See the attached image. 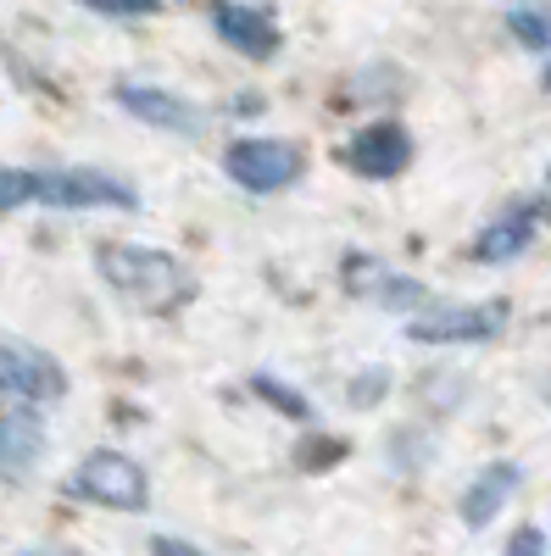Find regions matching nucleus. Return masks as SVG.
<instances>
[{
    "label": "nucleus",
    "mask_w": 551,
    "mask_h": 556,
    "mask_svg": "<svg viewBox=\"0 0 551 556\" xmlns=\"http://www.w3.org/2000/svg\"><path fill=\"white\" fill-rule=\"evenodd\" d=\"M396 390V374H390V367L385 362H367V367H356V374L346 379V406H356V412H374L385 395Z\"/></svg>",
    "instance_id": "16"
},
{
    "label": "nucleus",
    "mask_w": 551,
    "mask_h": 556,
    "mask_svg": "<svg viewBox=\"0 0 551 556\" xmlns=\"http://www.w3.org/2000/svg\"><path fill=\"white\" fill-rule=\"evenodd\" d=\"M228 112H235V117H262L267 112V96H262V89H240V96L228 101Z\"/></svg>",
    "instance_id": "21"
},
{
    "label": "nucleus",
    "mask_w": 551,
    "mask_h": 556,
    "mask_svg": "<svg viewBox=\"0 0 551 556\" xmlns=\"http://www.w3.org/2000/svg\"><path fill=\"white\" fill-rule=\"evenodd\" d=\"M540 401H546V406H551V374H546V379H540Z\"/></svg>",
    "instance_id": "23"
},
{
    "label": "nucleus",
    "mask_w": 551,
    "mask_h": 556,
    "mask_svg": "<svg viewBox=\"0 0 551 556\" xmlns=\"http://www.w3.org/2000/svg\"><path fill=\"white\" fill-rule=\"evenodd\" d=\"M34 206L51 212H140V184L107 167H34Z\"/></svg>",
    "instance_id": "5"
},
{
    "label": "nucleus",
    "mask_w": 551,
    "mask_h": 556,
    "mask_svg": "<svg viewBox=\"0 0 551 556\" xmlns=\"http://www.w3.org/2000/svg\"><path fill=\"white\" fill-rule=\"evenodd\" d=\"M162 7H167V0H162Z\"/></svg>",
    "instance_id": "26"
},
{
    "label": "nucleus",
    "mask_w": 551,
    "mask_h": 556,
    "mask_svg": "<svg viewBox=\"0 0 551 556\" xmlns=\"http://www.w3.org/2000/svg\"><path fill=\"white\" fill-rule=\"evenodd\" d=\"M112 106H123L134 123H146L156 134H173V139H201L206 123H212L201 101L178 96V89H162V84H140V78H117Z\"/></svg>",
    "instance_id": "8"
},
{
    "label": "nucleus",
    "mask_w": 551,
    "mask_h": 556,
    "mask_svg": "<svg viewBox=\"0 0 551 556\" xmlns=\"http://www.w3.org/2000/svg\"><path fill=\"white\" fill-rule=\"evenodd\" d=\"M508 551H513V556H524V551H551V534L535 529V523H524V529L508 534Z\"/></svg>",
    "instance_id": "20"
},
{
    "label": "nucleus",
    "mask_w": 551,
    "mask_h": 556,
    "mask_svg": "<svg viewBox=\"0 0 551 556\" xmlns=\"http://www.w3.org/2000/svg\"><path fill=\"white\" fill-rule=\"evenodd\" d=\"M0 395L7 401H34V406H57L67 401V367L45 345L28 340H0Z\"/></svg>",
    "instance_id": "10"
},
{
    "label": "nucleus",
    "mask_w": 551,
    "mask_h": 556,
    "mask_svg": "<svg viewBox=\"0 0 551 556\" xmlns=\"http://www.w3.org/2000/svg\"><path fill=\"white\" fill-rule=\"evenodd\" d=\"M96 273L101 285L134 306H151V312H167V306H184L196 295V273L178 262V251L167 245H146V240H101L96 245Z\"/></svg>",
    "instance_id": "1"
},
{
    "label": "nucleus",
    "mask_w": 551,
    "mask_h": 556,
    "mask_svg": "<svg viewBox=\"0 0 551 556\" xmlns=\"http://www.w3.org/2000/svg\"><path fill=\"white\" fill-rule=\"evenodd\" d=\"M546 223H551V195H518V201H508L496 217H485L474 228L468 262H479V267H513L518 256L535 251Z\"/></svg>",
    "instance_id": "7"
},
{
    "label": "nucleus",
    "mask_w": 551,
    "mask_h": 556,
    "mask_svg": "<svg viewBox=\"0 0 551 556\" xmlns=\"http://www.w3.org/2000/svg\"><path fill=\"white\" fill-rule=\"evenodd\" d=\"M45 456H51V429H45V406L7 401L0 395V484H28Z\"/></svg>",
    "instance_id": "9"
},
{
    "label": "nucleus",
    "mask_w": 551,
    "mask_h": 556,
    "mask_svg": "<svg viewBox=\"0 0 551 556\" xmlns=\"http://www.w3.org/2000/svg\"><path fill=\"white\" fill-rule=\"evenodd\" d=\"M206 28L217 34V45H228L246 62H273L285 51V28L267 7L256 0H212L206 7Z\"/></svg>",
    "instance_id": "11"
},
{
    "label": "nucleus",
    "mask_w": 551,
    "mask_h": 556,
    "mask_svg": "<svg viewBox=\"0 0 551 556\" xmlns=\"http://www.w3.org/2000/svg\"><path fill=\"white\" fill-rule=\"evenodd\" d=\"M501 28H508V39L518 45V51L551 56V0H508Z\"/></svg>",
    "instance_id": "14"
},
{
    "label": "nucleus",
    "mask_w": 551,
    "mask_h": 556,
    "mask_svg": "<svg viewBox=\"0 0 551 556\" xmlns=\"http://www.w3.org/2000/svg\"><path fill=\"white\" fill-rule=\"evenodd\" d=\"M518 490H524V462L496 456V462H485V468H474V479L456 490V518H463V529L479 534L518 501Z\"/></svg>",
    "instance_id": "12"
},
{
    "label": "nucleus",
    "mask_w": 551,
    "mask_h": 556,
    "mask_svg": "<svg viewBox=\"0 0 551 556\" xmlns=\"http://www.w3.org/2000/svg\"><path fill=\"white\" fill-rule=\"evenodd\" d=\"M508 323H513L508 301H429L424 312L401 317V329L424 351H451V345H490L508 334Z\"/></svg>",
    "instance_id": "2"
},
{
    "label": "nucleus",
    "mask_w": 551,
    "mask_h": 556,
    "mask_svg": "<svg viewBox=\"0 0 551 556\" xmlns=\"http://www.w3.org/2000/svg\"><path fill=\"white\" fill-rule=\"evenodd\" d=\"M412 156H418V139H412V128H406L401 117H390V112L356 123V128L340 139V151H335V162H340L351 178H362V184H390V178H401V173L412 167Z\"/></svg>",
    "instance_id": "6"
},
{
    "label": "nucleus",
    "mask_w": 551,
    "mask_h": 556,
    "mask_svg": "<svg viewBox=\"0 0 551 556\" xmlns=\"http://www.w3.org/2000/svg\"><path fill=\"white\" fill-rule=\"evenodd\" d=\"M346 451H351V445H346L340 434H324V429L312 424V429H301V445H296V468H301V473H329V468H335V462H340Z\"/></svg>",
    "instance_id": "17"
},
{
    "label": "nucleus",
    "mask_w": 551,
    "mask_h": 556,
    "mask_svg": "<svg viewBox=\"0 0 551 556\" xmlns=\"http://www.w3.org/2000/svg\"><path fill=\"white\" fill-rule=\"evenodd\" d=\"M306 173V151L296 139H279V134H240L223 146V178L246 195H285L296 190Z\"/></svg>",
    "instance_id": "4"
},
{
    "label": "nucleus",
    "mask_w": 551,
    "mask_h": 556,
    "mask_svg": "<svg viewBox=\"0 0 551 556\" xmlns=\"http://www.w3.org/2000/svg\"><path fill=\"white\" fill-rule=\"evenodd\" d=\"M73 7L96 12L107 23H140V17H156L162 12V0H73Z\"/></svg>",
    "instance_id": "18"
},
{
    "label": "nucleus",
    "mask_w": 551,
    "mask_h": 556,
    "mask_svg": "<svg viewBox=\"0 0 551 556\" xmlns=\"http://www.w3.org/2000/svg\"><path fill=\"white\" fill-rule=\"evenodd\" d=\"M73 501H89V506H107V513H146L151 506V473L146 462H134L128 451H112V445H96L73 462V473L62 484Z\"/></svg>",
    "instance_id": "3"
},
{
    "label": "nucleus",
    "mask_w": 551,
    "mask_h": 556,
    "mask_svg": "<svg viewBox=\"0 0 551 556\" xmlns=\"http://www.w3.org/2000/svg\"><path fill=\"white\" fill-rule=\"evenodd\" d=\"M435 434L429 429H418V424H406V429H396L390 440H385V462H390V473H424L429 462H435Z\"/></svg>",
    "instance_id": "15"
},
{
    "label": "nucleus",
    "mask_w": 551,
    "mask_h": 556,
    "mask_svg": "<svg viewBox=\"0 0 551 556\" xmlns=\"http://www.w3.org/2000/svg\"><path fill=\"white\" fill-rule=\"evenodd\" d=\"M246 390H251L262 406L279 412L285 424H296V429H312V424H317V406H312V395H306L301 384H290L285 374H273V367H256V374L246 379Z\"/></svg>",
    "instance_id": "13"
},
{
    "label": "nucleus",
    "mask_w": 551,
    "mask_h": 556,
    "mask_svg": "<svg viewBox=\"0 0 551 556\" xmlns=\"http://www.w3.org/2000/svg\"><path fill=\"white\" fill-rule=\"evenodd\" d=\"M34 206V167H0V217Z\"/></svg>",
    "instance_id": "19"
},
{
    "label": "nucleus",
    "mask_w": 551,
    "mask_h": 556,
    "mask_svg": "<svg viewBox=\"0 0 551 556\" xmlns=\"http://www.w3.org/2000/svg\"><path fill=\"white\" fill-rule=\"evenodd\" d=\"M540 84H546V89H551V62H546V73H540Z\"/></svg>",
    "instance_id": "24"
},
{
    "label": "nucleus",
    "mask_w": 551,
    "mask_h": 556,
    "mask_svg": "<svg viewBox=\"0 0 551 556\" xmlns=\"http://www.w3.org/2000/svg\"><path fill=\"white\" fill-rule=\"evenodd\" d=\"M151 551H156V556H196V545L178 540V534H151Z\"/></svg>",
    "instance_id": "22"
},
{
    "label": "nucleus",
    "mask_w": 551,
    "mask_h": 556,
    "mask_svg": "<svg viewBox=\"0 0 551 556\" xmlns=\"http://www.w3.org/2000/svg\"><path fill=\"white\" fill-rule=\"evenodd\" d=\"M546 184H551V167H546Z\"/></svg>",
    "instance_id": "25"
}]
</instances>
